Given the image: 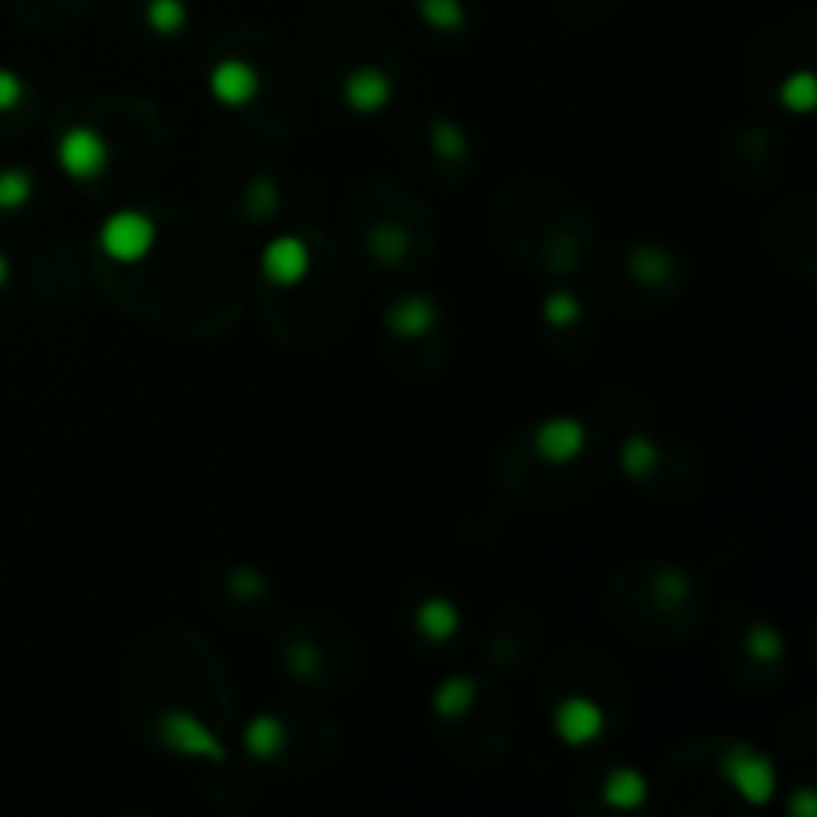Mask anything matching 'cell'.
<instances>
[{"instance_id":"cell-1","label":"cell","mask_w":817,"mask_h":817,"mask_svg":"<svg viewBox=\"0 0 817 817\" xmlns=\"http://www.w3.org/2000/svg\"><path fill=\"white\" fill-rule=\"evenodd\" d=\"M152 244H156V224L144 211H116L100 228V248L116 263H136L148 256Z\"/></svg>"},{"instance_id":"cell-2","label":"cell","mask_w":817,"mask_h":817,"mask_svg":"<svg viewBox=\"0 0 817 817\" xmlns=\"http://www.w3.org/2000/svg\"><path fill=\"white\" fill-rule=\"evenodd\" d=\"M726 777H730V786L746 797L749 806H766L777 789L774 766H769V757H762L757 749H730Z\"/></svg>"},{"instance_id":"cell-3","label":"cell","mask_w":817,"mask_h":817,"mask_svg":"<svg viewBox=\"0 0 817 817\" xmlns=\"http://www.w3.org/2000/svg\"><path fill=\"white\" fill-rule=\"evenodd\" d=\"M104 164H108V144L100 139V132L84 128V124L64 132V139H60V168L69 176L92 179L96 172H104Z\"/></svg>"},{"instance_id":"cell-4","label":"cell","mask_w":817,"mask_h":817,"mask_svg":"<svg viewBox=\"0 0 817 817\" xmlns=\"http://www.w3.org/2000/svg\"><path fill=\"white\" fill-rule=\"evenodd\" d=\"M259 263H263V276H268L271 283L296 288V283H303V276H308V268H311V251L303 239L279 236L263 248V259H259Z\"/></svg>"},{"instance_id":"cell-5","label":"cell","mask_w":817,"mask_h":817,"mask_svg":"<svg viewBox=\"0 0 817 817\" xmlns=\"http://www.w3.org/2000/svg\"><path fill=\"white\" fill-rule=\"evenodd\" d=\"M159 737H164V746L179 749V754L211 757V762L224 757V746H219L216 737L204 730V722H196L192 714H176V710H172V714L159 722Z\"/></svg>"},{"instance_id":"cell-6","label":"cell","mask_w":817,"mask_h":817,"mask_svg":"<svg viewBox=\"0 0 817 817\" xmlns=\"http://www.w3.org/2000/svg\"><path fill=\"white\" fill-rule=\"evenodd\" d=\"M602 726H607L602 706L590 702V697H567V702L555 710V730H558L562 742H570V746H587V742H594V737L602 734Z\"/></svg>"},{"instance_id":"cell-7","label":"cell","mask_w":817,"mask_h":817,"mask_svg":"<svg viewBox=\"0 0 817 817\" xmlns=\"http://www.w3.org/2000/svg\"><path fill=\"white\" fill-rule=\"evenodd\" d=\"M535 447L547 463H570L578 451L587 447V427H582L578 418H567V415L547 418L535 435Z\"/></svg>"},{"instance_id":"cell-8","label":"cell","mask_w":817,"mask_h":817,"mask_svg":"<svg viewBox=\"0 0 817 817\" xmlns=\"http://www.w3.org/2000/svg\"><path fill=\"white\" fill-rule=\"evenodd\" d=\"M208 84L219 104H248L259 92V76L248 60H219L216 69H211Z\"/></svg>"},{"instance_id":"cell-9","label":"cell","mask_w":817,"mask_h":817,"mask_svg":"<svg viewBox=\"0 0 817 817\" xmlns=\"http://www.w3.org/2000/svg\"><path fill=\"white\" fill-rule=\"evenodd\" d=\"M343 96L355 112H379L391 100V80L379 69H355L343 84Z\"/></svg>"},{"instance_id":"cell-10","label":"cell","mask_w":817,"mask_h":817,"mask_svg":"<svg viewBox=\"0 0 817 817\" xmlns=\"http://www.w3.org/2000/svg\"><path fill=\"white\" fill-rule=\"evenodd\" d=\"M415 627H418V634L431 638V642H447L458 630V610L451 607L447 598H427V602L415 610Z\"/></svg>"},{"instance_id":"cell-11","label":"cell","mask_w":817,"mask_h":817,"mask_svg":"<svg viewBox=\"0 0 817 817\" xmlns=\"http://www.w3.org/2000/svg\"><path fill=\"white\" fill-rule=\"evenodd\" d=\"M602 797H607L614 809H634L647 802V777L638 774V769H614L607 777V786H602Z\"/></svg>"},{"instance_id":"cell-12","label":"cell","mask_w":817,"mask_h":817,"mask_svg":"<svg viewBox=\"0 0 817 817\" xmlns=\"http://www.w3.org/2000/svg\"><path fill=\"white\" fill-rule=\"evenodd\" d=\"M431 323H435V308H431L427 299H399L395 308H391V328L399 335H423Z\"/></svg>"},{"instance_id":"cell-13","label":"cell","mask_w":817,"mask_h":817,"mask_svg":"<svg viewBox=\"0 0 817 817\" xmlns=\"http://www.w3.org/2000/svg\"><path fill=\"white\" fill-rule=\"evenodd\" d=\"M470 702H475V682H470V678H451V682H443V686L435 690V710L443 717L467 714Z\"/></svg>"},{"instance_id":"cell-14","label":"cell","mask_w":817,"mask_h":817,"mask_svg":"<svg viewBox=\"0 0 817 817\" xmlns=\"http://www.w3.org/2000/svg\"><path fill=\"white\" fill-rule=\"evenodd\" d=\"M244 742H248V749L256 757H276L279 746H283V726H279V717H256L248 726V734H244Z\"/></svg>"},{"instance_id":"cell-15","label":"cell","mask_w":817,"mask_h":817,"mask_svg":"<svg viewBox=\"0 0 817 817\" xmlns=\"http://www.w3.org/2000/svg\"><path fill=\"white\" fill-rule=\"evenodd\" d=\"M658 467V451L647 435H634L627 438V447H622V470L627 475H650Z\"/></svg>"},{"instance_id":"cell-16","label":"cell","mask_w":817,"mask_h":817,"mask_svg":"<svg viewBox=\"0 0 817 817\" xmlns=\"http://www.w3.org/2000/svg\"><path fill=\"white\" fill-rule=\"evenodd\" d=\"M418 12H423L431 29H463V4L458 0H418Z\"/></svg>"},{"instance_id":"cell-17","label":"cell","mask_w":817,"mask_h":817,"mask_svg":"<svg viewBox=\"0 0 817 817\" xmlns=\"http://www.w3.org/2000/svg\"><path fill=\"white\" fill-rule=\"evenodd\" d=\"M148 24L156 32H179L184 29V20H188V9H184V0H148Z\"/></svg>"},{"instance_id":"cell-18","label":"cell","mask_w":817,"mask_h":817,"mask_svg":"<svg viewBox=\"0 0 817 817\" xmlns=\"http://www.w3.org/2000/svg\"><path fill=\"white\" fill-rule=\"evenodd\" d=\"M817 100V84L809 72H797V76H789L786 84H782V104L794 112H809Z\"/></svg>"},{"instance_id":"cell-19","label":"cell","mask_w":817,"mask_h":817,"mask_svg":"<svg viewBox=\"0 0 817 817\" xmlns=\"http://www.w3.org/2000/svg\"><path fill=\"white\" fill-rule=\"evenodd\" d=\"M32 196V176L20 168L0 172V208H20Z\"/></svg>"},{"instance_id":"cell-20","label":"cell","mask_w":817,"mask_h":817,"mask_svg":"<svg viewBox=\"0 0 817 817\" xmlns=\"http://www.w3.org/2000/svg\"><path fill=\"white\" fill-rule=\"evenodd\" d=\"M431 144H435L438 156H447V159L467 156V139H463V132H458L455 124H431Z\"/></svg>"},{"instance_id":"cell-21","label":"cell","mask_w":817,"mask_h":817,"mask_svg":"<svg viewBox=\"0 0 817 817\" xmlns=\"http://www.w3.org/2000/svg\"><path fill=\"white\" fill-rule=\"evenodd\" d=\"M634 276L647 279V283H662V279L670 276V259L658 248H642L634 256Z\"/></svg>"},{"instance_id":"cell-22","label":"cell","mask_w":817,"mask_h":817,"mask_svg":"<svg viewBox=\"0 0 817 817\" xmlns=\"http://www.w3.org/2000/svg\"><path fill=\"white\" fill-rule=\"evenodd\" d=\"M746 647L754 658H762V662H777V654H782V642H777V634L769 627H754L746 634Z\"/></svg>"},{"instance_id":"cell-23","label":"cell","mask_w":817,"mask_h":817,"mask_svg":"<svg viewBox=\"0 0 817 817\" xmlns=\"http://www.w3.org/2000/svg\"><path fill=\"white\" fill-rule=\"evenodd\" d=\"M403 248H407V236H403V231H395V228L371 231V251H375L379 259H399Z\"/></svg>"},{"instance_id":"cell-24","label":"cell","mask_w":817,"mask_h":817,"mask_svg":"<svg viewBox=\"0 0 817 817\" xmlns=\"http://www.w3.org/2000/svg\"><path fill=\"white\" fill-rule=\"evenodd\" d=\"M578 316H582V308H578V299L567 296V291H555V296L547 299V319H550V323H575Z\"/></svg>"},{"instance_id":"cell-25","label":"cell","mask_w":817,"mask_h":817,"mask_svg":"<svg viewBox=\"0 0 817 817\" xmlns=\"http://www.w3.org/2000/svg\"><path fill=\"white\" fill-rule=\"evenodd\" d=\"M20 96H24V84H20L17 72L0 69V112H9L20 104Z\"/></svg>"},{"instance_id":"cell-26","label":"cell","mask_w":817,"mask_h":817,"mask_svg":"<svg viewBox=\"0 0 817 817\" xmlns=\"http://www.w3.org/2000/svg\"><path fill=\"white\" fill-rule=\"evenodd\" d=\"M231 590H236L239 598H256L259 590H263V582H259L251 570H236V575H231Z\"/></svg>"},{"instance_id":"cell-27","label":"cell","mask_w":817,"mask_h":817,"mask_svg":"<svg viewBox=\"0 0 817 817\" xmlns=\"http://www.w3.org/2000/svg\"><path fill=\"white\" fill-rule=\"evenodd\" d=\"M4 279H9V259L0 256V283H4Z\"/></svg>"}]
</instances>
